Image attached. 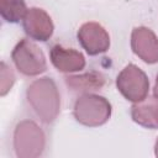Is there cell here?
Instances as JSON below:
<instances>
[{"instance_id":"cell-1","label":"cell","mask_w":158,"mask_h":158,"mask_svg":"<svg viewBox=\"0 0 158 158\" xmlns=\"http://www.w3.org/2000/svg\"><path fill=\"white\" fill-rule=\"evenodd\" d=\"M27 101L44 123H52L60 112V95L54 80L49 77L36 79L26 91Z\"/></svg>"},{"instance_id":"cell-2","label":"cell","mask_w":158,"mask_h":158,"mask_svg":"<svg viewBox=\"0 0 158 158\" xmlns=\"http://www.w3.org/2000/svg\"><path fill=\"white\" fill-rule=\"evenodd\" d=\"M111 104L106 98L90 93L80 95L73 109L75 120L88 127H98L106 123L111 117Z\"/></svg>"},{"instance_id":"cell-3","label":"cell","mask_w":158,"mask_h":158,"mask_svg":"<svg viewBox=\"0 0 158 158\" xmlns=\"http://www.w3.org/2000/svg\"><path fill=\"white\" fill-rule=\"evenodd\" d=\"M46 148V136L42 128L31 120L16 125L14 132V149L19 158H36Z\"/></svg>"},{"instance_id":"cell-4","label":"cell","mask_w":158,"mask_h":158,"mask_svg":"<svg viewBox=\"0 0 158 158\" xmlns=\"http://www.w3.org/2000/svg\"><path fill=\"white\" fill-rule=\"evenodd\" d=\"M11 59L20 73L27 77L38 75L47 69V60L42 49L27 38H22L12 49Z\"/></svg>"},{"instance_id":"cell-5","label":"cell","mask_w":158,"mask_h":158,"mask_svg":"<svg viewBox=\"0 0 158 158\" xmlns=\"http://www.w3.org/2000/svg\"><path fill=\"white\" fill-rule=\"evenodd\" d=\"M116 86L125 99L132 102H139L148 95L149 80L139 67L131 63L118 73Z\"/></svg>"},{"instance_id":"cell-6","label":"cell","mask_w":158,"mask_h":158,"mask_svg":"<svg viewBox=\"0 0 158 158\" xmlns=\"http://www.w3.org/2000/svg\"><path fill=\"white\" fill-rule=\"evenodd\" d=\"M80 46L89 56H98L106 52L110 47V36L99 22L83 23L77 33Z\"/></svg>"},{"instance_id":"cell-7","label":"cell","mask_w":158,"mask_h":158,"mask_svg":"<svg viewBox=\"0 0 158 158\" xmlns=\"http://www.w3.org/2000/svg\"><path fill=\"white\" fill-rule=\"evenodd\" d=\"M22 26L30 38L41 42L48 41L54 31V25L51 16L41 7L27 9L22 19Z\"/></svg>"},{"instance_id":"cell-8","label":"cell","mask_w":158,"mask_h":158,"mask_svg":"<svg viewBox=\"0 0 158 158\" xmlns=\"http://www.w3.org/2000/svg\"><path fill=\"white\" fill-rule=\"evenodd\" d=\"M131 48L133 53L148 64L158 63V37L144 26H138L131 33Z\"/></svg>"},{"instance_id":"cell-9","label":"cell","mask_w":158,"mask_h":158,"mask_svg":"<svg viewBox=\"0 0 158 158\" xmlns=\"http://www.w3.org/2000/svg\"><path fill=\"white\" fill-rule=\"evenodd\" d=\"M49 58L54 68L62 73L79 72L85 67V58L79 51L65 48L60 44H54L51 48Z\"/></svg>"},{"instance_id":"cell-10","label":"cell","mask_w":158,"mask_h":158,"mask_svg":"<svg viewBox=\"0 0 158 158\" xmlns=\"http://www.w3.org/2000/svg\"><path fill=\"white\" fill-rule=\"evenodd\" d=\"M132 120L147 128H158V99L146 98L131 107Z\"/></svg>"},{"instance_id":"cell-11","label":"cell","mask_w":158,"mask_h":158,"mask_svg":"<svg viewBox=\"0 0 158 158\" xmlns=\"http://www.w3.org/2000/svg\"><path fill=\"white\" fill-rule=\"evenodd\" d=\"M65 84L73 91L79 93H89L94 90H99L105 84V77L98 72H90L81 75H70L65 78Z\"/></svg>"},{"instance_id":"cell-12","label":"cell","mask_w":158,"mask_h":158,"mask_svg":"<svg viewBox=\"0 0 158 158\" xmlns=\"http://www.w3.org/2000/svg\"><path fill=\"white\" fill-rule=\"evenodd\" d=\"M27 11L25 0H0L1 17L10 23H16L23 19Z\"/></svg>"},{"instance_id":"cell-13","label":"cell","mask_w":158,"mask_h":158,"mask_svg":"<svg viewBox=\"0 0 158 158\" xmlns=\"http://www.w3.org/2000/svg\"><path fill=\"white\" fill-rule=\"evenodd\" d=\"M1 67H2V70H1V95H5L12 86L14 81H15V75L11 70V68H9L6 65L5 62H1Z\"/></svg>"},{"instance_id":"cell-14","label":"cell","mask_w":158,"mask_h":158,"mask_svg":"<svg viewBox=\"0 0 158 158\" xmlns=\"http://www.w3.org/2000/svg\"><path fill=\"white\" fill-rule=\"evenodd\" d=\"M153 95H154V98L158 99V74L156 77V83H154V88H153Z\"/></svg>"},{"instance_id":"cell-15","label":"cell","mask_w":158,"mask_h":158,"mask_svg":"<svg viewBox=\"0 0 158 158\" xmlns=\"http://www.w3.org/2000/svg\"><path fill=\"white\" fill-rule=\"evenodd\" d=\"M154 154L158 157V138L156 141V144H154Z\"/></svg>"}]
</instances>
